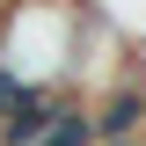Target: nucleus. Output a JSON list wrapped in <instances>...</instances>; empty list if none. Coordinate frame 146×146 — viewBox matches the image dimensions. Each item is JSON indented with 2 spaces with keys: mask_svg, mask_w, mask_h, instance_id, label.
I'll use <instances>...</instances> for the list:
<instances>
[{
  "mask_svg": "<svg viewBox=\"0 0 146 146\" xmlns=\"http://www.w3.org/2000/svg\"><path fill=\"white\" fill-rule=\"evenodd\" d=\"M88 131H95V146H110V139H146V66L131 73V80H117L110 95L88 102Z\"/></svg>",
  "mask_w": 146,
  "mask_h": 146,
  "instance_id": "3",
  "label": "nucleus"
},
{
  "mask_svg": "<svg viewBox=\"0 0 146 146\" xmlns=\"http://www.w3.org/2000/svg\"><path fill=\"white\" fill-rule=\"evenodd\" d=\"M0 146H95L88 102H80V95H29L22 117H15V131Z\"/></svg>",
  "mask_w": 146,
  "mask_h": 146,
  "instance_id": "2",
  "label": "nucleus"
},
{
  "mask_svg": "<svg viewBox=\"0 0 146 146\" xmlns=\"http://www.w3.org/2000/svg\"><path fill=\"white\" fill-rule=\"evenodd\" d=\"M22 102H29V95H22L15 80H7V73H0V139L15 131V117H22Z\"/></svg>",
  "mask_w": 146,
  "mask_h": 146,
  "instance_id": "4",
  "label": "nucleus"
},
{
  "mask_svg": "<svg viewBox=\"0 0 146 146\" xmlns=\"http://www.w3.org/2000/svg\"><path fill=\"white\" fill-rule=\"evenodd\" d=\"M88 0H15L0 15V73L22 95H66Z\"/></svg>",
  "mask_w": 146,
  "mask_h": 146,
  "instance_id": "1",
  "label": "nucleus"
},
{
  "mask_svg": "<svg viewBox=\"0 0 146 146\" xmlns=\"http://www.w3.org/2000/svg\"><path fill=\"white\" fill-rule=\"evenodd\" d=\"M110 146H146V139H110Z\"/></svg>",
  "mask_w": 146,
  "mask_h": 146,
  "instance_id": "5",
  "label": "nucleus"
}]
</instances>
